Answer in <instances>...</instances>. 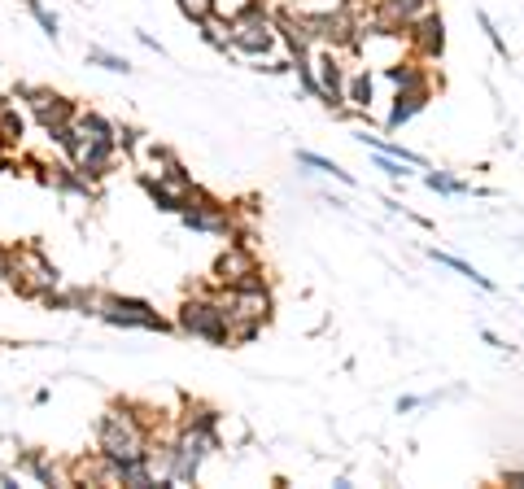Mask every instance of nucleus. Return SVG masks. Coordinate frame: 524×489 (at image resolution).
Returning <instances> with one entry per match:
<instances>
[{
	"label": "nucleus",
	"instance_id": "b1692460",
	"mask_svg": "<svg viewBox=\"0 0 524 489\" xmlns=\"http://www.w3.org/2000/svg\"><path fill=\"white\" fill-rule=\"evenodd\" d=\"M376 166H380V171L389 175V180H402V175H407V171H402V166H411V162L393 158V153H376Z\"/></svg>",
	"mask_w": 524,
	"mask_h": 489
},
{
	"label": "nucleus",
	"instance_id": "dca6fc26",
	"mask_svg": "<svg viewBox=\"0 0 524 489\" xmlns=\"http://www.w3.org/2000/svg\"><path fill=\"white\" fill-rule=\"evenodd\" d=\"M428 254H433L437 262H442V267H450V271H459V276H463V280H472V284H476V289H485V293H490V289H494V284H490V276H481V271H476V267H472V262H463V258H455V254H442V249H428Z\"/></svg>",
	"mask_w": 524,
	"mask_h": 489
},
{
	"label": "nucleus",
	"instance_id": "f3484780",
	"mask_svg": "<svg viewBox=\"0 0 524 489\" xmlns=\"http://www.w3.org/2000/svg\"><path fill=\"white\" fill-rule=\"evenodd\" d=\"M345 105H354V110H367V105H372V75H367V70L345 79Z\"/></svg>",
	"mask_w": 524,
	"mask_h": 489
},
{
	"label": "nucleus",
	"instance_id": "2eb2a0df",
	"mask_svg": "<svg viewBox=\"0 0 524 489\" xmlns=\"http://www.w3.org/2000/svg\"><path fill=\"white\" fill-rule=\"evenodd\" d=\"M140 188L158 201V210H171V214H184V206H188V193H180V188H171L166 180H153V175H145L140 180Z\"/></svg>",
	"mask_w": 524,
	"mask_h": 489
},
{
	"label": "nucleus",
	"instance_id": "4468645a",
	"mask_svg": "<svg viewBox=\"0 0 524 489\" xmlns=\"http://www.w3.org/2000/svg\"><path fill=\"white\" fill-rule=\"evenodd\" d=\"M428 97H433V83H424V88H398V97H393V110H389V118H385V127L398 131L402 123H411V118L428 105Z\"/></svg>",
	"mask_w": 524,
	"mask_h": 489
},
{
	"label": "nucleus",
	"instance_id": "5701e85b",
	"mask_svg": "<svg viewBox=\"0 0 524 489\" xmlns=\"http://www.w3.org/2000/svg\"><path fill=\"white\" fill-rule=\"evenodd\" d=\"M88 62H97V66H105V70H114V75H127V62L123 57H114V53H105V49H88Z\"/></svg>",
	"mask_w": 524,
	"mask_h": 489
},
{
	"label": "nucleus",
	"instance_id": "4be33fe9",
	"mask_svg": "<svg viewBox=\"0 0 524 489\" xmlns=\"http://www.w3.org/2000/svg\"><path fill=\"white\" fill-rule=\"evenodd\" d=\"M424 184L433 188V193H463V188H468V184L450 180V175H442V171H428V175H424Z\"/></svg>",
	"mask_w": 524,
	"mask_h": 489
},
{
	"label": "nucleus",
	"instance_id": "bb28decb",
	"mask_svg": "<svg viewBox=\"0 0 524 489\" xmlns=\"http://www.w3.org/2000/svg\"><path fill=\"white\" fill-rule=\"evenodd\" d=\"M14 276V254L9 249H0V280H9Z\"/></svg>",
	"mask_w": 524,
	"mask_h": 489
},
{
	"label": "nucleus",
	"instance_id": "9d476101",
	"mask_svg": "<svg viewBox=\"0 0 524 489\" xmlns=\"http://www.w3.org/2000/svg\"><path fill=\"white\" fill-rule=\"evenodd\" d=\"M14 267L22 276V293H44V289H53V284H57V267H53V262H44L35 249H31V254H18Z\"/></svg>",
	"mask_w": 524,
	"mask_h": 489
},
{
	"label": "nucleus",
	"instance_id": "393cba45",
	"mask_svg": "<svg viewBox=\"0 0 524 489\" xmlns=\"http://www.w3.org/2000/svg\"><path fill=\"white\" fill-rule=\"evenodd\" d=\"M476 22H481V31H485V35H490V44H494V49H498V53H503V57H507V44H503V35H498V31H494V22H490V14H476Z\"/></svg>",
	"mask_w": 524,
	"mask_h": 489
},
{
	"label": "nucleus",
	"instance_id": "20e7f679",
	"mask_svg": "<svg viewBox=\"0 0 524 489\" xmlns=\"http://www.w3.org/2000/svg\"><path fill=\"white\" fill-rule=\"evenodd\" d=\"M228 315H232V341H254L271 315V293L262 284H241L228 289Z\"/></svg>",
	"mask_w": 524,
	"mask_h": 489
},
{
	"label": "nucleus",
	"instance_id": "cd10ccee",
	"mask_svg": "<svg viewBox=\"0 0 524 489\" xmlns=\"http://www.w3.org/2000/svg\"><path fill=\"white\" fill-rule=\"evenodd\" d=\"M503 485H520L524 489V472H503Z\"/></svg>",
	"mask_w": 524,
	"mask_h": 489
},
{
	"label": "nucleus",
	"instance_id": "9b49d317",
	"mask_svg": "<svg viewBox=\"0 0 524 489\" xmlns=\"http://www.w3.org/2000/svg\"><path fill=\"white\" fill-rule=\"evenodd\" d=\"M276 31L284 35V44L293 49V57L302 62V57H311V49H315V31H311V22H306V14H284L276 18Z\"/></svg>",
	"mask_w": 524,
	"mask_h": 489
},
{
	"label": "nucleus",
	"instance_id": "0eeeda50",
	"mask_svg": "<svg viewBox=\"0 0 524 489\" xmlns=\"http://www.w3.org/2000/svg\"><path fill=\"white\" fill-rule=\"evenodd\" d=\"M184 228L193 232H214V236H232V214L228 206H219V201H210L206 193H188V206H184Z\"/></svg>",
	"mask_w": 524,
	"mask_h": 489
},
{
	"label": "nucleus",
	"instance_id": "1a4fd4ad",
	"mask_svg": "<svg viewBox=\"0 0 524 489\" xmlns=\"http://www.w3.org/2000/svg\"><path fill=\"white\" fill-rule=\"evenodd\" d=\"M214 280L228 284V289H241V284H262L254 254H249V249H241V245H232L228 254L214 262Z\"/></svg>",
	"mask_w": 524,
	"mask_h": 489
},
{
	"label": "nucleus",
	"instance_id": "ddd939ff",
	"mask_svg": "<svg viewBox=\"0 0 524 489\" xmlns=\"http://www.w3.org/2000/svg\"><path fill=\"white\" fill-rule=\"evenodd\" d=\"M315 70H319V101L332 105V110H341L345 105V70H341V62L332 53H324L315 62Z\"/></svg>",
	"mask_w": 524,
	"mask_h": 489
},
{
	"label": "nucleus",
	"instance_id": "a211bd4d",
	"mask_svg": "<svg viewBox=\"0 0 524 489\" xmlns=\"http://www.w3.org/2000/svg\"><path fill=\"white\" fill-rule=\"evenodd\" d=\"M297 162H302V166H315V171H324V175H332V180H341V184H354V180H350V171H341L337 162L319 158V153H311V149H302V153H297Z\"/></svg>",
	"mask_w": 524,
	"mask_h": 489
},
{
	"label": "nucleus",
	"instance_id": "f8f14e48",
	"mask_svg": "<svg viewBox=\"0 0 524 489\" xmlns=\"http://www.w3.org/2000/svg\"><path fill=\"white\" fill-rule=\"evenodd\" d=\"M31 105H35V118H40L44 127H66V123H75V101H66V97H57V92H44V88H35L31 92Z\"/></svg>",
	"mask_w": 524,
	"mask_h": 489
},
{
	"label": "nucleus",
	"instance_id": "c85d7f7f",
	"mask_svg": "<svg viewBox=\"0 0 524 489\" xmlns=\"http://www.w3.org/2000/svg\"><path fill=\"white\" fill-rule=\"evenodd\" d=\"M0 110H5V97H0Z\"/></svg>",
	"mask_w": 524,
	"mask_h": 489
},
{
	"label": "nucleus",
	"instance_id": "39448f33",
	"mask_svg": "<svg viewBox=\"0 0 524 489\" xmlns=\"http://www.w3.org/2000/svg\"><path fill=\"white\" fill-rule=\"evenodd\" d=\"M180 328L188 337H201L210 345H228L232 341V315L223 302H206V297H193V302L180 306Z\"/></svg>",
	"mask_w": 524,
	"mask_h": 489
},
{
	"label": "nucleus",
	"instance_id": "a878e982",
	"mask_svg": "<svg viewBox=\"0 0 524 489\" xmlns=\"http://www.w3.org/2000/svg\"><path fill=\"white\" fill-rule=\"evenodd\" d=\"M0 131H9V140H18L22 136V118L5 110V118H0Z\"/></svg>",
	"mask_w": 524,
	"mask_h": 489
},
{
	"label": "nucleus",
	"instance_id": "aec40b11",
	"mask_svg": "<svg viewBox=\"0 0 524 489\" xmlns=\"http://www.w3.org/2000/svg\"><path fill=\"white\" fill-rule=\"evenodd\" d=\"M22 5L31 9V18H35V22H40V27H44V35H49V40H57V18L49 14V9H44L40 0H22Z\"/></svg>",
	"mask_w": 524,
	"mask_h": 489
},
{
	"label": "nucleus",
	"instance_id": "f03ea898",
	"mask_svg": "<svg viewBox=\"0 0 524 489\" xmlns=\"http://www.w3.org/2000/svg\"><path fill=\"white\" fill-rule=\"evenodd\" d=\"M97 446H101V459L110 463H131V459H149L145 450V428L136 424V415L127 407H110L97 420Z\"/></svg>",
	"mask_w": 524,
	"mask_h": 489
},
{
	"label": "nucleus",
	"instance_id": "423d86ee",
	"mask_svg": "<svg viewBox=\"0 0 524 489\" xmlns=\"http://www.w3.org/2000/svg\"><path fill=\"white\" fill-rule=\"evenodd\" d=\"M101 319L114 328H149V332H166V319L140 297H101Z\"/></svg>",
	"mask_w": 524,
	"mask_h": 489
},
{
	"label": "nucleus",
	"instance_id": "6e6552de",
	"mask_svg": "<svg viewBox=\"0 0 524 489\" xmlns=\"http://www.w3.org/2000/svg\"><path fill=\"white\" fill-rule=\"evenodd\" d=\"M407 40H411V49L420 53L424 62H437V57L446 53V18L428 9V14H420L407 27Z\"/></svg>",
	"mask_w": 524,
	"mask_h": 489
},
{
	"label": "nucleus",
	"instance_id": "7ed1b4c3",
	"mask_svg": "<svg viewBox=\"0 0 524 489\" xmlns=\"http://www.w3.org/2000/svg\"><path fill=\"white\" fill-rule=\"evenodd\" d=\"M228 44L249 53V57H267L271 53V44H276V22L267 18V5H262V0H249V5H241L232 14Z\"/></svg>",
	"mask_w": 524,
	"mask_h": 489
},
{
	"label": "nucleus",
	"instance_id": "412c9836",
	"mask_svg": "<svg viewBox=\"0 0 524 489\" xmlns=\"http://www.w3.org/2000/svg\"><path fill=\"white\" fill-rule=\"evenodd\" d=\"M180 9L197 22V27H201V22H210V18H214V0H180Z\"/></svg>",
	"mask_w": 524,
	"mask_h": 489
},
{
	"label": "nucleus",
	"instance_id": "6ab92c4d",
	"mask_svg": "<svg viewBox=\"0 0 524 489\" xmlns=\"http://www.w3.org/2000/svg\"><path fill=\"white\" fill-rule=\"evenodd\" d=\"M363 145H372L376 153H393V158H402V162H411V166H424L420 153H407L402 145H385V140H372V136H363Z\"/></svg>",
	"mask_w": 524,
	"mask_h": 489
},
{
	"label": "nucleus",
	"instance_id": "f257e3e1",
	"mask_svg": "<svg viewBox=\"0 0 524 489\" xmlns=\"http://www.w3.org/2000/svg\"><path fill=\"white\" fill-rule=\"evenodd\" d=\"M214 420H219L214 411H197V420H188V428L175 437V446L166 450V481L171 485L197 481L201 459H206V450L214 446Z\"/></svg>",
	"mask_w": 524,
	"mask_h": 489
}]
</instances>
